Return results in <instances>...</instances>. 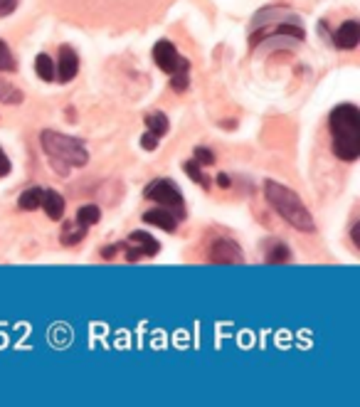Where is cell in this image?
<instances>
[{
    "label": "cell",
    "mask_w": 360,
    "mask_h": 407,
    "mask_svg": "<svg viewBox=\"0 0 360 407\" xmlns=\"http://www.w3.org/2000/svg\"><path fill=\"white\" fill-rule=\"evenodd\" d=\"M141 146H143L146 151H156V148H158V136H153L151 131L143 134V136H141Z\"/></svg>",
    "instance_id": "24"
},
{
    "label": "cell",
    "mask_w": 360,
    "mask_h": 407,
    "mask_svg": "<svg viewBox=\"0 0 360 407\" xmlns=\"http://www.w3.org/2000/svg\"><path fill=\"white\" fill-rule=\"evenodd\" d=\"M69 25L99 33H128L156 25L176 0H40Z\"/></svg>",
    "instance_id": "1"
},
{
    "label": "cell",
    "mask_w": 360,
    "mask_h": 407,
    "mask_svg": "<svg viewBox=\"0 0 360 407\" xmlns=\"http://www.w3.org/2000/svg\"><path fill=\"white\" fill-rule=\"evenodd\" d=\"M18 64H15V57L13 52L8 49V45L0 40V72H15Z\"/></svg>",
    "instance_id": "20"
},
{
    "label": "cell",
    "mask_w": 360,
    "mask_h": 407,
    "mask_svg": "<svg viewBox=\"0 0 360 407\" xmlns=\"http://www.w3.org/2000/svg\"><path fill=\"white\" fill-rule=\"evenodd\" d=\"M0 102L20 104V102H23V92H20V89H15L10 82H5V79H0Z\"/></svg>",
    "instance_id": "18"
},
{
    "label": "cell",
    "mask_w": 360,
    "mask_h": 407,
    "mask_svg": "<svg viewBox=\"0 0 360 407\" xmlns=\"http://www.w3.org/2000/svg\"><path fill=\"white\" fill-rule=\"evenodd\" d=\"M208 259L215 264H239L244 262V252L234 240L217 237L212 240V244L208 247Z\"/></svg>",
    "instance_id": "6"
},
{
    "label": "cell",
    "mask_w": 360,
    "mask_h": 407,
    "mask_svg": "<svg viewBox=\"0 0 360 407\" xmlns=\"http://www.w3.org/2000/svg\"><path fill=\"white\" fill-rule=\"evenodd\" d=\"M328 131L333 138L336 158L353 163L360 155V109L356 104H341L328 117Z\"/></svg>",
    "instance_id": "2"
},
{
    "label": "cell",
    "mask_w": 360,
    "mask_h": 407,
    "mask_svg": "<svg viewBox=\"0 0 360 407\" xmlns=\"http://www.w3.org/2000/svg\"><path fill=\"white\" fill-rule=\"evenodd\" d=\"M183 170L190 175V178L195 180V183L203 185V188H208V185H210V183H208V178H205V175H203V170L198 168V163H195V160H188V163H183Z\"/></svg>",
    "instance_id": "21"
},
{
    "label": "cell",
    "mask_w": 360,
    "mask_h": 407,
    "mask_svg": "<svg viewBox=\"0 0 360 407\" xmlns=\"http://www.w3.org/2000/svg\"><path fill=\"white\" fill-rule=\"evenodd\" d=\"M40 208H44V215H47L49 220H62L64 198L59 193H54V190H44V193H42V205H40Z\"/></svg>",
    "instance_id": "12"
},
{
    "label": "cell",
    "mask_w": 360,
    "mask_h": 407,
    "mask_svg": "<svg viewBox=\"0 0 360 407\" xmlns=\"http://www.w3.org/2000/svg\"><path fill=\"white\" fill-rule=\"evenodd\" d=\"M143 223L153 225V228L166 230V232H173V230L178 228L180 218L176 213H171V210H166V208H153V210H146V213H143Z\"/></svg>",
    "instance_id": "10"
},
{
    "label": "cell",
    "mask_w": 360,
    "mask_h": 407,
    "mask_svg": "<svg viewBox=\"0 0 360 407\" xmlns=\"http://www.w3.org/2000/svg\"><path fill=\"white\" fill-rule=\"evenodd\" d=\"M124 252H126L128 262H138L141 257H156V254L161 252V244L146 232H131V237H128V244L124 247Z\"/></svg>",
    "instance_id": "8"
},
{
    "label": "cell",
    "mask_w": 360,
    "mask_h": 407,
    "mask_svg": "<svg viewBox=\"0 0 360 407\" xmlns=\"http://www.w3.org/2000/svg\"><path fill=\"white\" fill-rule=\"evenodd\" d=\"M143 198L151 200V203H158L161 208L171 210V213H176L180 220L185 218L183 195H180V190L176 188V183H173V180H168V178L153 180V183L146 185V190H143Z\"/></svg>",
    "instance_id": "5"
},
{
    "label": "cell",
    "mask_w": 360,
    "mask_h": 407,
    "mask_svg": "<svg viewBox=\"0 0 360 407\" xmlns=\"http://www.w3.org/2000/svg\"><path fill=\"white\" fill-rule=\"evenodd\" d=\"M351 237H353V244H356V249H360V225L356 223L351 230Z\"/></svg>",
    "instance_id": "27"
},
{
    "label": "cell",
    "mask_w": 360,
    "mask_h": 407,
    "mask_svg": "<svg viewBox=\"0 0 360 407\" xmlns=\"http://www.w3.org/2000/svg\"><path fill=\"white\" fill-rule=\"evenodd\" d=\"M264 195H267L269 205L292 225L299 232H316V223H313L311 213L306 210V205L301 203L296 193L287 185L277 183V180H267L264 183Z\"/></svg>",
    "instance_id": "4"
},
{
    "label": "cell",
    "mask_w": 360,
    "mask_h": 407,
    "mask_svg": "<svg viewBox=\"0 0 360 407\" xmlns=\"http://www.w3.org/2000/svg\"><path fill=\"white\" fill-rule=\"evenodd\" d=\"M84 235H87V228H82L77 220H74V223H64L62 244H77L79 240H84Z\"/></svg>",
    "instance_id": "15"
},
{
    "label": "cell",
    "mask_w": 360,
    "mask_h": 407,
    "mask_svg": "<svg viewBox=\"0 0 360 407\" xmlns=\"http://www.w3.org/2000/svg\"><path fill=\"white\" fill-rule=\"evenodd\" d=\"M360 42V23L358 20H346L336 33V47L356 49Z\"/></svg>",
    "instance_id": "11"
},
{
    "label": "cell",
    "mask_w": 360,
    "mask_h": 407,
    "mask_svg": "<svg viewBox=\"0 0 360 407\" xmlns=\"http://www.w3.org/2000/svg\"><path fill=\"white\" fill-rule=\"evenodd\" d=\"M171 77H173V89H176V92H185V89H188V69L171 74Z\"/></svg>",
    "instance_id": "22"
},
{
    "label": "cell",
    "mask_w": 360,
    "mask_h": 407,
    "mask_svg": "<svg viewBox=\"0 0 360 407\" xmlns=\"http://www.w3.org/2000/svg\"><path fill=\"white\" fill-rule=\"evenodd\" d=\"M40 146L49 155V163L59 175H67L72 168H82L89 160L84 143L79 138H74V136H64L47 129V131L40 134Z\"/></svg>",
    "instance_id": "3"
},
{
    "label": "cell",
    "mask_w": 360,
    "mask_h": 407,
    "mask_svg": "<svg viewBox=\"0 0 360 407\" xmlns=\"http://www.w3.org/2000/svg\"><path fill=\"white\" fill-rule=\"evenodd\" d=\"M153 62H156L166 74H176V72L188 69V59L180 57L178 49L173 47V42H168V40H161V42L153 47Z\"/></svg>",
    "instance_id": "7"
},
{
    "label": "cell",
    "mask_w": 360,
    "mask_h": 407,
    "mask_svg": "<svg viewBox=\"0 0 360 407\" xmlns=\"http://www.w3.org/2000/svg\"><path fill=\"white\" fill-rule=\"evenodd\" d=\"M8 173H10V160L8 155H5V151L0 148V178H5Z\"/></svg>",
    "instance_id": "26"
},
{
    "label": "cell",
    "mask_w": 360,
    "mask_h": 407,
    "mask_svg": "<svg viewBox=\"0 0 360 407\" xmlns=\"http://www.w3.org/2000/svg\"><path fill=\"white\" fill-rule=\"evenodd\" d=\"M42 193L44 190L42 188H30V190H25L23 195H20V210H37L40 205H42Z\"/></svg>",
    "instance_id": "14"
},
{
    "label": "cell",
    "mask_w": 360,
    "mask_h": 407,
    "mask_svg": "<svg viewBox=\"0 0 360 407\" xmlns=\"http://www.w3.org/2000/svg\"><path fill=\"white\" fill-rule=\"evenodd\" d=\"M146 126L153 136H158V138H161V136L168 134V119L163 117V114H151V117L146 119Z\"/></svg>",
    "instance_id": "19"
},
{
    "label": "cell",
    "mask_w": 360,
    "mask_h": 407,
    "mask_svg": "<svg viewBox=\"0 0 360 407\" xmlns=\"http://www.w3.org/2000/svg\"><path fill=\"white\" fill-rule=\"evenodd\" d=\"M289 249L284 247L282 242H269V249H267V262L269 264H279V262H289Z\"/></svg>",
    "instance_id": "17"
},
{
    "label": "cell",
    "mask_w": 360,
    "mask_h": 407,
    "mask_svg": "<svg viewBox=\"0 0 360 407\" xmlns=\"http://www.w3.org/2000/svg\"><path fill=\"white\" fill-rule=\"evenodd\" d=\"M99 218H102V210H99L97 205H84V208H79V213H77V223L82 225V228L97 225Z\"/></svg>",
    "instance_id": "16"
},
{
    "label": "cell",
    "mask_w": 360,
    "mask_h": 407,
    "mask_svg": "<svg viewBox=\"0 0 360 407\" xmlns=\"http://www.w3.org/2000/svg\"><path fill=\"white\" fill-rule=\"evenodd\" d=\"M35 72H37V77L42 79V82H52L54 79V62L44 52L37 54V57H35Z\"/></svg>",
    "instance_id": "13"
},
{
    "label": "cell",
    "mask_w": 360,
    "mask_h": 407,
    "mask_svg": "<svg viewBox=\"0 0 360 407\" xmlns=\"http://www.w3.org/2000/svg\"><path fill=\"white\" fill-rule=\"evenodd\" d=\"M18 3H20V0H0V18H5V15L15 13Z\"/></svg>",
    "instance_id": "25"
},
{
    "label": "cell",
    "mask_w": 360,
    "mask_h": 407,
    "mask_svg": "<svg viewBox=\"0 0 360 407\" xmlns=\"http://www.w3.org/2000/svg\"><path fill=\"white\" fill-rule=\"evenodd\" d=\"M77 72H79L77 52H74L72 47H62V49H59V62H57V69H54V74L59 77V82L67 84V82H72V79L77 77Z\"/></svg>",
    "instance_id": "9"
},
{
    "label": "cell",
    "mask_w": 360,
    "mask_h": 407,
    "mask_svg": "<svg viewBox=\"0 0 360 407\" xmlns=\"http://www.w3.org/2000/svg\"><path fill=\"white\" fill-rule=\"evenodd\" d=\"M195 163H198V165H212L215 155L210 153L208 148H195Z\"/></svg>",
    "instance_id": "23"
},
{
    "label": "cell",
    "mask_w": 360,
    "mask_h": 407,
    "mask_svg": "<svg viewBox=\"0 0 360 407\" xmlns=\"http://www.w3.org/2000/svg\"><path fill=\"white\" fill-rule=\"evenodd\" d=\"M217 185H220V188H229V178H227V175L220 173L217 175Z\"/></svg>",
    "instance_id": "28"
}]
</instances>
